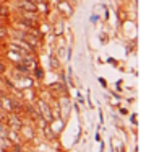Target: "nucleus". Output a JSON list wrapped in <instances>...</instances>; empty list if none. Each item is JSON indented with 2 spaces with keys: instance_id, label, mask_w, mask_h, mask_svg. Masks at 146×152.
I'll list each match as a JSON object with an SVG mask.
<instances>
[{
  "instance_id": "obj_1",
  "label": "nucleus",
  "mask_w": 146,
  "mask_h": 152,
  "mask_svg": "<svg viewBox=\"0 0 146 152\" xmlns=\"http://www.w3.org/2000/svg\"><path fill=\"white\" fill-rule=\"evenodd\" d=\"M36 105H37V113L41 115V118H44L45 121H52V119H54V116H52V113H50V108H49V105L44 100H39Z\"/></svg>"
},
{
  "instance_id": "obj_2",
  "label": "nucleus",
  "mask_w": 146,
  "mask_h": 152,
  "mask_svg": "<svg viewBox=\"0 0 146 152\" xmlns=\"http://www.w3.org/2000/svg\"><path fill=\"white\" fill-rule=\"evenodd\" d=\"M57 10L60 12V15L63 18H70L73 17V7L70 5V2H67V0H60L57 4Z\"/></svg>"
},
{
  "instance_id": "obj_3",
  "label": "nucleus",
  "mask_w": 146,
  "mask_h": 152,
  "mask_svg": "<svg viewBox=\"0 0 146 152\" xmlns=\"http://www.w3.org/2000/svg\"><path fill=\"white\" fill-rule=\"evenodd\" d=\"M6 123H8L10 129H13V131H19V129L23 128V121L19 119V116L16 115H10V116H5Z\"/></svg>"
},
{
  "instance_id": "obj_4",
  "label": "nucleus",
  "mask_w": 146,
  "mask_h": 152,
  "mask_svg": "<svg viewBox=\"0 0 146 152\" xmlns=\"http://www.w3.org/2000/svg\"><path fill=\"white\" fill-rule=\"evenodd\" d=\"M5 56H6V59H8V61H12L13 64L19 62V61H21V57H23L21 54L15 53V51H12V49H8V51H6V54H5Z\"/></svg>"
},
{
  "instance_id": "obj_5",
  "label": "nucleus",
  "mask_w": 146,
  "mask_h": 152,
  "mask_svg": "<svg viewBox=\"0 0 146 152\" xmlns=\"http://www.w3.org/2000/svg\"><path fill=\"white\" fill-rule=\"evenodd\" d=\"M63 31H65L63 21H55L54 23V36H57V38L63 36Z\"/></svg>"
},
{
  "instance_id": "obj_6",
  "label": "nucleus",
  "mask_w": 146,
  "mask_h": 152,
  "mask_svg": "<svg viewBox=\"0 0 146 152\" xmlns=\"http://www.w3.org/2000/svg\"><path fill=\"white\" fill-rule=\"evenodd\" d=\"M31 72L34 74V79H36V80H42V79H44V70H42V67L36 66L34 69L31 70Z\"/></svg>"
},
{
  "instance_id": "obj_7",
  "label": "nucleus",
  "mask_w": 146,
  "mask_h": 152,
  "mask_svg": "<svg viewBox=\"0 0 146 152\" xmlns=\"http://www.w3.org/2000/svg\"><path fill=\"white\" fill-rule=\"evenodd\" d=\"M49 62H50V67L54 70H58L60 69V61H58V57L55 56V54H52L50 56V61H49Z\"/></svg>"
},
{
  "instance_id": "obj_8",
  "label": "nucleus",
  "mask_w": 146,
  "mask_h": 152,
  "mask_svg": "<svg viewBox=\"0 0 146 152\" xmlns=\"http://www.w3.org/2000/svg\"><path fill=\"white\" fill-rule=\"evenodd\" d=\"M50 88H52V90H58V92H63V90H65V87H63V83L55 82V83H52V85H50Z\"/></svg>"
},
{
  "instance_id": "obj_9",
  "label": "nucleus",
  "mask_w": 146,
  "mask_h": 152,
  "mask_svg": "<svg viewBox=\"0 0 146 152\" xmlns=\"http://www.w3.org/2000/svg\"><path fill=\"white\" fill-rule=\"evenodd\" d=\"M0 15H2L3 18H6L10 15V12H8V8H6V5H0Z\"/></svg>"
},
{
  "instance_id": "obj_10",
  "label": "nucleus",
  "mask_w": 146,
  "mask_h": 152,
  "mask_svg": "<svg viewBox=\"0 0 146 152\" xmlns=\"http://www.w3.org/2000/svg\"><path fill=\"white\" fill-rule=\"evenodd\" d=\"M117 17H120V21H125L127 20V13H125V12H122V10L117 12Z\"/></svg>"
},
{
  "instance_id": "obj_11",
  "label": "nucleus",
  "mask_w": 146,
  "mask_h": 152,
  "mask_svg": "<svg viewBox=\"0 0 146 152\" xmlns=\"http://www.w3.org/2000/svg\"><path fill=\"white\" fill-rule=\"evenodd\" d=\"M65 53H67V49H65L63 46H60V48H58V53H57V54H58L57 57H63V56H65Z\"/></svg>"
},
{
  "instance_id": "obj_12",
  "label": "nucleus",
  "mask_w": 146,
  "mask_h": 152,
  "mask_svg": "<svg viewBox=\"0 0 146 152\" xmlns=\"http://www.w3.org/2000/svg\"><path fill=\"white\" fill-rule=\"evenodd\" d=\"M97 18H99V17H97V15H91L89 21H91V23H97Z\"/></svg>"
},
{
  "instance_id": "obj_13",
  "label": "nucleus",
  "mask_w": 146,
  "mask_h": 152,
  "mask_svg": "<svg viewBox=\"0 0 146 152\" xmlns=\"http://www.w3.org/2000/svg\"><path fill=\"white\" fill-rule=\"evenodd\" d=\"M104 20H106V21L109 20V10H107L106 7H104Z\"/></svg>"
},
{
  "instance_id": "obj_14",
  "label": "nucleus",
  "mask_w": 146,
  "mask_h": 152,
  "mask_svg": "<svg viewBox=\"0 0 146 152\" xmlns=\"http://www.w3.org/2000/svg\"><path fill=\"white\" fill-rule=\"evenodd\" d=\"M0 36H6V28H0Z\"/></svg>"
},
{
  "instance_id": "obj_15",
  "label": "nucleus",
  "mask_w": 146,
  "mask_h": 152,
  "mask_svg": "<svg viewBox=\"0 0 146 152\" xmlns=\"http://www.w3.org/2000/svg\"><path fill=\"white\" fill-rule=\"evenodd\" d=\"M99 83H101V85H102V87H107V82H106V80L102 79V77H99Z\"/></svg>"
},
{
  "instance_id": "obj_16",
  "label": "nucleus",
  "mask_w": 146,
  "mask_h": 152,
  "mask_svg": "<svg viewBox=\"0 0 146 152\" xmlns=\"http://www.w3.org/2000/svg\"><path fill=\"white\" fill-rule=\"evenodd\" d=\"M3 72H5V64L0 62V74H3Z\"/></svg>"
}]
</instances>
